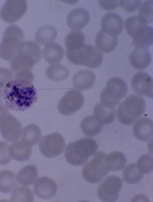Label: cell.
<instances>
[{
    "label": "cell",
    "instance_id": "obj_33",
    "mask_svg": "<svg viewBox=\"0 0 153 202\" xmlns=\"http://www.w3.org/2000/svg\"><path fill=\"white\" fill-rule=\"evenodd\" d=\"M85 40V35L81 31L74 30L71 32L65 40L67 50H73L80 48L84 44Z\"/></svg>",
    "mask_w": 153,
    "mask_h": 202
},
{
    "label": "cell",
    "instance_id": "obj_40",
    "mask_svg": "<svg viewBox=\"0 0 153 202\" xmlns=\"http://www.w3.org/2000/svg\"><path fill=\"white\" fill-rule=\"evenodd\" d=\"M14 74L8 68L0 67V90L3 89L5 85L14 78Z\"/></svg>",
    "mask_w": 153,
    "mask_h": 202
},
{
    "label": "cell",
    "instance_id": "obj_43",
    "mask_svg": "<svg viewBox=\"0 0 153 202\" xmlns=\"http://www.w3.org/2000/svg\"><path fill=\"white\" fill-rule=\"evenodd\" d=\"M13 78L26 80L32 82L34 77L30 70H25L19 71L14 74Z\"/></svg>",
    "mask_w": 153,
    "mask_h": 202
},
{
    "label": "cell",
    "instance_id": "obj_8",
    "mask_svg": "<svg viewBox=\"0 0 153 202\" xmlns=\"http://www.w3.org/2000/svg\"><path fill=\"white\" fill-rule=\"evenodd\" d=\"M106 154L99 151L84 166L82 175L90 183L100 182L108 174L110 170L106 160Z\"/></svg>",
    "mask_w": 153,
    "mask_h": 202
},
{
    "label": "cell",
    "instance_id": "obj_9",
    "mask_svg": "<svg viewBox=\"0 0 153 202\" xmlns=\"http://www.w3.org/2000/svg\"><path fill=\"white\" fill-rule=\"evenodd\" d=\"M21 123L11 113H0V132L2 138L8 142L18 140L21 137Z\"/></svg>",
    "mask_w": 153,
    "mask_h": 202
},
{
    "label": "cell",
    "instance_id": "obj_10",
    "mask_svg": "<svg viewBox=\"0 0 153 202\" xmlns=\"http://www.w3.org/2000/svg\"><path fill=\"white\" fill-rule=\"evenodd\" d=\"M38 146L43 155L48 158H53L63 152L65 143L61 134L55 132L42 137Z\"/></svg>",
    "mask_w": 153,
    "mask_h": 202
},
{
    "label": "cell",
    "instance_id": "obj_20",
    "mask_svg": "<svg viewBox=\"0 0 153 202\" xmlns=\"http://www.w3.org/2000/svg\"><path fill=\"white\" fill-rule=\"evenodd\" d=\"M95 44L101 52L107 53L113 51L118 42L117 36L109 34L100 30L96 35Z\"/></svg>",
    "mask_w": 153,
    "mask_h": 202
},
{
    "label": "cell",
    "instance_id": "obj_22",
    "mask_svg": "<svg viewBox=\"0 0 153 202\" xmlns=\"http://www.w3.org/2000/svg\"><path fill=\"white\" fill-rule=\"evenodd\" d=\"M133 132L135 137L143 141L149 140L153 134L152 120L147 117L138 120L133 127Z\"/></svg>",
    "mask_w": 153,
    "mask_h": 202
},
{
    "label": "cell",
    "instance_id": "obj_15",
    "mask_svg": "<svg viewBox=\"0 0 153 202\" xmlns=\"http://www.w3.org/2000/svg\"><path fill=\"white\" fill-rule=\"evenodd\" d=\"M57 185L52 179L47 176L39 178L33 186V191L39 198L48 199L55 195L57 190Z\"/></svg>",
    "mask_w": 153,
    "mask_h": 202
},
{
    "label": "cell",
    "instance_id": "obj_4",
    "mask_svg": "<svg viewBox=\"0 0 153 202\" xmlns=\"http://www.w3.org/2000/svg\"><path fill=\"white\" fill-rule=\"evenodd\" d=\"M144 98L136 94L127 97L119 105L117 110L119 121L126 125L133 124L144 113L146 109Z\"/></svg>",
    "mask_w": 153,
    "mask_h": 202
},
{
    "label": "cell",
    "instance_id": "obj_19",
    "mask_svg": "<svg viewBox=\"0 0 153 202\" xmlns=\"http://www.w3.org/2000/svg\"><path fill=\"white\" fill-rule=\"evenodd\" d=\"M96 80L94 73L89 70H83L73 76L72 83L74 87L79 91L87 90L92 87Z\"/></svg>",
    "mask_w": 153,
    "mask_h": 202
},
{
    "label": "cell",
    "instance_id": "obj_12",
    "mask_svg": "<svg viewBox=\"0 0 153 202\" xmlns=\"http://www.w3.org/2000/svg\"><path fill=\"white\" fill-rule=\"evenodd\" d=\"M123 185L119 177L111 176L107 177L99 185L97 194L100 200L103 202L116 201Z\"/></svg>",
    "mask_w": 153,
    "mask_h": 202
},
{
    "label": "cell",
    "instance_id": "obj_14",
    "mask_svg": "<svg viewBox=\"0 0 153 202\" xmlns=\"http://www.w3.org/2000/svg\"><path fill=\"white\" fill-rule=\"evenodd\" d=\"M131 84L134 91L140 95L153 98V80L146 72L140 71L132 77Z\"/></svg>",
    "mask_w": 153,
    "mask_h": 202
},
{
    "label": "cell",
    "instance_id": "obj_2",
    "mask_svg": "<svg viewBox=\"0 0 153 202\" xmlns=\"http://www.w3.org/2000/svg\"><path fill=\"white\" fill-rule=\"evenodd\" d=\"M42 56L41 49L38 44L32 41H24L10 61V69L14 74L22 70H30Z\"/></svg>",
    "mask_w": 153,
    "mask_h": 202
},
{
    "label": "cell",
    "instance_id": "obj_13",
    "mask_svg": "<svg viewBox=\"0 0 153 202\" xmlns=\"http://www.w3.org/2000/svg\"><path fill=\"white\" fill-rule=\"evenodd\" d=\"M27 9L25 0H7L0 9V16L5 22L14 23L24 15Z\"/></svg>",
    "mask_w": 153,
    "mask_h": 202
},
{
    "label": "cell",
    "instance_id": "obj_38",
    "mask_svg": "<svg viewBox=\"0 0 153 202\" xmlns=\"http://www.w3.org/2000/svg\"><path fill=\"white\" fill-rule=\"evenodd\" d=\"M139 15L144 18L149 23L153 22V1L146 0L140 6Z\"/></svg>",
    "mask_w": 153,
    "mask_h": 202
},
{
    "label": "cell",
    "instance_id": "obj_5",
    "mask_svg": "<svg viewBox=\"0 0 153 202\" xmlns=\"http://www.w3.org/2000/svg\"><path fill=\"white\" fill-rule=\"evenodd\" d=\"M25 35L21 28L11 25L5 29L0 44V57L4 60L11 61L24 42Z\"/></svg>",
    "mask_w": 153,
    "mask_h": 202
},
{
    "label": "cell",
    "instance_id": "obj_23",
    "mask_svg": "<svg viewBox=\"0 0 153 202\" xmlns=\"http://www.w3.org/2000/svg\"><path fill=\"white\" fill-rule=\"evenodd\" d=\"M65 51L59 44L52 42L46 45L42 51V55L45 60L49 64L58 63L62 59Z\"/></svg>",
    "mask_w": 153,
    "mask_h": 202
},
{
    "label": "cell",
    "instance_id": "obj_41",
    "mask_svg": "<svg viewBox=\"0 0 153 202\" xmlns=\"http://www.w3.org/2000/svg\"><path fill=\"white\" fill-rule=\"evenodd\" d=\"M141 3L140 0L119 1V5L125 11L130 12H133L137 9Z\"/></svg>",
    "mask_w": 153,
    "mask_h": 202
},
{
    "label": "cell",
    "instance_id": "obj_18",
    "mask_svg": "<svg viewBox=\"0 0 153 202\" xmlns=\"http://www.w3.org/2000/svg\"><path fill=\"white\" fill-rule=\"evenodd\" d=\"M129 59L133 67L139 70H142L149 65L152 60V56L147 48L137 47L130 54Z\"/></svg>",
    "mask_w": 153,
    "mask_h": 202
},
{
    "label": "cell",
    "instance_id": "obj_39",
    "mask_svg": "<svg viewBox=\"0 0 153 202\" xmlns=\"http://www.w3.org/2000/svg\"><path fill=\"white\" fill-rule=\"evenodd\" d=\"M9 145L6 142L0 141V165H7L12 160L9 152Z\"/></svg>",
    "mask_w": 153,
    "mask_h": 202
},
{
    "label": "cell",
    "instance_id": "obj_11",
    "mask_svg": "<svg viewBox=\"0 0 153 202\" xmlns=\"http://www.w3.org/2000/svg\"><path fill=\"white\" fill-rule=\"evenodd\" d=\"M84 103L82 93L77 89H72L68 91L59 100L57 108L61 114L69 116L81 109Z\"/></svg>",
    "mask_w": 153,
    "mask_h": 202
},
{
    "label": "cell",
    "instance_id": "obj_6",
    "mask_svg": "<svg viewBox=\"0 0 153 202\" xmlns=\"http://www.w3.org/2000/svg\"><path fill=\"white\" fill-rule=\"evenodd\" d=\"M66 56L72 63L76 65H84L90 68L98 67L103 59L102 53L97 47L92 45L85 44L79 49L67 50Z\"/></svg>",
    "mask_w": 153,
    "mask_h": 202
},
{
    "label": "cell",
    "instance_id": "obj_42",
    "mask_svg": "<svg viewBox=\"0 0 153 202\" xmlns=\"http://www.w3.org/2000/svg\"><path fill=\"white\" fill-rule=\"evenodd\" d=\"M98 2L102 8L107 11L113 10L119 5V1L118 0H99Z\"/></svg>",
    "mask_w": 153,
    "mask_h": 202
},
{
    "label": "cell",
    "instance_id": "obj_44",
    "mask_svg": "<svg viewBox=\"0 0 153 202\" xmlns=\"http://www.w3.org/2000/svg\"><path fill=\"white\" fill-rule=\"evenodd\" d=\"M10 109L6 105L3 95V90H0V113L7 112Z\"/></svg>",
    "mask_w": 153,
    "mask_h": 202
},
{
    "label": "cell",
    "instance_id": "obj_28",
    "mask_svg": "<svg viewBox=\"0 0 153 202\" xmlns=\"http://www.w3.org/2000/svg\"><path fill=\"white\" fill-rule=\"evenodd\" d=\"M41 135L39 127L36 124H31L22 129L21 137L22 141L32 147L38 143Z\"/></svg>",
    "mask_w": 153,
    "mask_h": 202
},
{
    "label": "cell",
    "instance_id": "obj_36",
    "mask_svg": "<svg viewBox=\"0 0 153 202\" xmlns=\"http://www.w3.org/2000/svg\"><path fill=\"white\" fill-rule=\"evenodd\" d=\"M34 195L32 191L25 186L16 188L11 194L10 200L12 202H33Z\"/></svg>",
    "mask_w": 153,
    "mask_h": 202
},
{
    "label": "cell",
    "instance_id": "obj_30",
    "mask_svg": "<svg viewBox=\"0 0 153 202\" xmlns=\"http://www.w3.org/2000/svg\"><path fill=\"white\" fill-rule=\"evenodd\" d=\"M57 35V31L53 26L45 25L39 28L35 35L36 41L40 44L46 45L53 42Z\"/></svg>",
    "mask_w": 153,
    "mask_h": 202
},
{
    "label": "cell",
    "instance_id": "obj_37",
    "mask_svg": "<svg viewBox=\"0 0 153 202\" xmlns=\"http://www.w3.org/2000/svg\"><path fill=\"white\" fill-rule=\"evenodd\" d=\"M137 167L143 174H148L153 169V157L150 154H145L140 156L136 163Z\"/></svg>",
    "mask_w": 153,
    "mask_h": 202
},
{
    "label": "cell",
    "instance_id": "obj_32",
    "mask_svg": "<svg viewBox=\"0 0 153 202\" xmlns=\"http://www.w3.org/2000/svg\"><path fill=\"white\" fill-rule=\"evenodd\" d=\"M106 160L110 171H116L122 169L127 162L125 155L119 151H115L106 155Z\"/></svg>",
    "mask_w": 153,
    "mask_h": 202
},
{
    "label": "cell",
    "instance_id": "obj_35",
    "mask_svg": "<svg viewBox=\"0 0 153 202\" xmlns=\"http://www.w3.org/2000/svg\"><path fill=\"white\" fill-rule=\"evenodd\" d=\"M143 174L138 168L136 164H128L123 172V179L129 184H134L139 182L142 179Z\"/></svg>",
    "mask_w": 153,
    "mask_h": 202
},
{
    "label": "cell",
    "instance_id": "obj_34",
    "mask_svg": "<svg viewBox=\"0 0 153 202\" xmlns=\"http://www.w3.org/2000/svg\"><path fill=\"white\" fill-rule=\"evenodd\" d=\"M148 23L139 15L131 16L126 20L125 27L128 34L132 38L141 28L147 26Z\"/></svg>",
    "mask_w": 153,
    "mask_h": 202
},
{
    "label": "cell",
    "instance_id": "obj_24",
    "mask_svg": "<svg viewBox=\"0 0 153 202\" xmlns=\"http://www.w3.org/2000/svg\"><path fill=\"white\" fill-rule=\"evenodd\" d=\"M93 113L95 119L102 125H107L113 122L116 114L114 108L106 107L100 102L94 107Z\"/></svg>",
    "mask_w": 153,
    "mask_h": 202
},
{
    "label": "cell",
    "instance_id": "obj_7",
    "mask_svg": "<svg viewBox=\"0 0 153 202\" xmlns=\"http://www.w3.org/2000/svg\"><path fill=\"white\" fill-rule=\"evenodd\" d=\"M128 87L126 82L118 77H113L107 81L100 95V102L106 107L114 108L127 94Z\"/></svg>",
    "mask_w": 153,
    "mask_h": 202
},
{
    "label": "cell",
    "instance_id": "obj_29",
    "mask_svg": "<svg viewBox=\"0 0 153 202\" xmlns=\"http://www.w3.org/2000/svg\"><path fill=\"white\" fill-rule=\"evenodd\" d=\"M103 125L99 122L93 115L87 116L81 121L80 127L83 133L88 137L94 136L101 131Z\"/></svg>",
    "mask_w": 153,
    "mask_h": 202
},
{
    "label": "cell",
    "instance_id": "obj_21",
    "mask_svg": "<svg viewBox=\"0 0 153 202\" xmlns=\"http://www.w3.org/2000/svg\"><path fill=\"white\" fill-rule=\"evenodd\" d=\"M8 151L11 158L19 162L27 161L30 157L32 147L22 140L13 142L9 147Z\"/></svg>",
    "mask_w": 153,
    "mask_h": 202
},
{
    "label": "cell",
    "instance_id": "obj_31",
    "mask_svg": "<svg viewBox=\"0 0 153 202\" xmlns=\"http://www.w3.org/2000/svg\"><path fill=\"white\" fill-rule=\"evenodd\" d=\"M70 73L69 70L66 67L59 63L51 64L45 71L46 76L50 80L55 81L66 80Z\"/></svg>",
    "mask_w": 153,
    "mask_h": 202
},
{
    "label": "cell",
    "instance_id": "obj_1",
    "mask_svg": "<svg viewBox=\"0 0 153 202\" xmlns=\"http://www.w3.org/2000/svg\"><path fill=\"white\" fill-rule=\"evenodd\" d=\"M5 102L10 109L24 111L37 101V92L32 82L26 80L13 78L3 89Z\"/></svg>",
    "mask_w": 153,
    "mask_h": 202
},
{
    "label": "cell",
    "instance_id": "obj_3",
    "mask_svg": "<svg viewBox=\"0 0 153 202\" xmlns=\"http://www.w3.org/2000/svg\"><path fill=\"white\" fill-rule=\"evenodd\" d=\"M97 147L95 140L89 137L72 142L66 147L65 152L66 160L72 165H82L95 153Z\"/></svg>",
    "mask_w": 153,
    "mask_h": 202
},
{
    "label": "cell",
    "instance_id": "obj_27",
    "mask_svg": "<svg viewBox=\"0 0 153 202\" xmlns=\"http://www.w3.org/2000/svg\"><path fill=\"white\" fill-rule=\"evenodd\" d=\"M18 183L14 173L8 170L0 171V191L6 193L13 191Z\"/></svg>",
    "mask_w": 153,
    "mask_h": 202
},
{
    "label": "cell",
    "instance_id": "obj_17",
    "mask_svg": "<svg viewBox=\"0 0 153 202\" xmlns=\"http://www.w3.org/2000/svg\"><path fill=\"white\" fill-rule=\"evenodd\" d=\"M90 19L89 12L86 9L79 8L74 9L68 14L67 23L71 29L79 31L88 23Z\"/></svg>",
    "mask_w": 153,
    "mask_h": 202
},
{
    "label": "cell",
    "instance_id": "obj_25",
    "mask_svg": "<svg viewBox=\"0 0 153 202\" xmlns=\"http://www.w3.org/2000/svg\"><path fill=\"white\" fill-rule=\"evenodd\" d=\"M153 28L146 26L141 28L133 37L132 45L147 48L153 44Z\"/></svg>",
    "mask_w": 153,
    "mask_h": 202
},
{
    "label": "cell",
    "instance_id": "obj_26",
    "mask_svg": "<svg viewBox=\"0 0 153 202\" xmlns=\"http://www.w3.org/2000/svg\"><path fill=\"white\" fill-rule=\"evenodd\" d=\"M38 172L36 166L27 165L21 169L18 173L16 179L20 185L27 186L32 185L36 180Z\"/></svg>",
    "mask_w": 153,
    "mask_h": 202
},
{
    "label": "cell",
    "instance_id": "obj_16",
    "mask_svg": "<svg viewBox=\"0 0 153 202\" xmlns=\"http://www.w3.org/2000/svg\"><path fill=\"white\" fill-rule=\"evenodd\" d=\"M102 29L109 34L118 35L122 31L123 26V20L117 14L110 12L107 13L101 20Z\"/></svg>",
    "mask_w": 153,
    "mask_h": 202
}]
</instances>
